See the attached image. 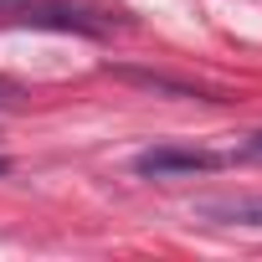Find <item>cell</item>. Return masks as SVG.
Masks as SVG:
<instances>
[{"label": "cell", "mask_w": 262, "mask_h": 262, "mask_svg": "<svg viewBox=\"0 0 262 262\" xmlns=\"http://www.w3.org/2000/svg\"><path fill=\"white\" fill-rule=\"evenodd\" d=\"M118 82L128 88H144V93H165V98H211V103H226L216 98L211 88H195V82H180V77H165V72H144V67H108Z\"/></svg>", "instance_id": "3"}, {"label": "cell", "mask_w": 262, "mask_h": 262, "mask_svg": "<svg viewBox=\"0 0 262 262\" xmlns=\"http://www.w3.org/2000/svg\"><path fill=\"white\" fill-rule=\"evenodd\" d=\"M221 165H231L226 149L180 144V139L149 144V149L134 155V175H139V180H190V175H211V170H221Z\"/></svg>", "instance_id": "1"}, {"label": "cell", "mask_w": 262, "mask_h": 262, "mask_svg": "<svg viewBox=\"0 0 262 262\" xmlns=\"http://www.w3.org/2000/svg\"><path fill=\"white\" fill-rule=\"evenodd\" d=\"M226 160H231V165H262V128H252V134H242V139H231V149H226Z\"/></svg>", "instance_id": "4"}, {"label": "cell", "mask_w": 262, "mask_h": 262, "mask_svg": "<svg viewBox=\"0 0 262 262\" xmlns=\"http://www.w3.org/2000/svg\"><path fill=\"white\" fill-rule=\"evenodd\" d=\"M190 216L206 226H257L262 231V195H201Z\"/></svg>", "instance_id": "2"}, {"label": "cell", "mask_w": 262, "mask_h": 262, "mask_svg": "<svg viewBox=\"0 0 262 262\" xmlns=\"http://www.w3.org/2000/svg\"><path fill=\"white\" fill-rule=\"evenodd\" d=\"M21 103V88H11V82H0V108H16Z\"/></svg>", "instance_id": "5"}, {"label": "cell", "mask_w": 262, "mask_h": 262, "mask_svg": "<svg viewBox=\"0 0 262 262\" xmlns=\"http://www.w3.org/2000/svg\"><path fill=\"white\" fill-rule=\"evenodd\" d=\"M0 175H11V160H6V155H0Z\"/></svg>", "instance_id": "6"}]
</instances>
